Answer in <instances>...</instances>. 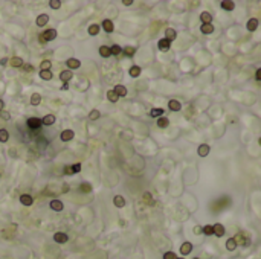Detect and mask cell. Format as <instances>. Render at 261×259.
Segmentation results:
<instances>
[{
  "mask_svg": "<svg viewBox=\"0 0 261 259\" xmlns=\"http://www.w3.org/2000/svg\"><path fill=\"white\" fill-rule=\"evenodd\" d=\"M234 241L237 242V245H243V247L251 245V238H249V235H247V233H244V232L237 233V235L234 236Z\"/></svg>",
  "mask_w": 261,
  "mask_h": 259,
  "instance_id": "1",
  "label": "cell"
},
{
  "mask_svg": "<svg viewBox=\"0 0 261 259\" xmlns=\"http://www.w3.org/2000/svg\"><path fill=\"white\" fill-rule=\"evenodd\" d=\"M57 38V31L55 29H47V31H44L43 34L38 37V40H40V43H46V41H52V40H55Z\"/></svg>",
  "mask_w": 261,
  "mask_h": 259,
  "instance_id": "2",
  "label": "cell"
},
{
  "mask_svg": "<svg viewBox=\"0 0 261 259\" xmlns=\"http://www.w3.org/2000/svg\"><path fill=\"white\" fill-rule=\"evenodd\" d=\"M28 127L31 130H37L42 127V119L40 118H29L28 119Z\"/></svg>",
  "mask_w": 261,
  "mask_h": 259,
  "instance_id": "3",
  "label": "cell"
},
{
  "mask_svg": "<svg viewBox=\"0 0 261 259\" xmlns=\"http://www.w3.org/2000/svg\"><path fill=\"white\" fill-rule=\"evenodd\" d=\"M224 232H226V229H224V226H223V224L217 222V224H214V226H212V235H216V236H223V235H224Z\"/></svg>",
  "mask_w": 261,
  "mask_h": 259,
  "instance_id": "4",
  "label": "cell"
},
{
  "mask_svg": "<svg viewBox=\"0 0 261 259\" xmlns=\"http://www.w3.org/2000/svg\"><path fill=\"white\" fill-rule=\"evenodd\" d=\"M157 47H159L160 52H167V50H170V47H171V41H168L167 38H162V40H159Z\"/></svg>",
  "mask_w": 261,
  "mask_h": 259,
  "instance_id": "5",
  "label": "cell"
},
{
  "mask_svg": "<svg viewBox=\"0 0 261 259\" xmlns=\"http://www.w3.org/2000/svg\"><path fill=\"white\" fill-rule=\"evenodd\" d=\"M67 239H69V236L63 232H58V233L53 235V241L58 242V244H64V242H67Z\"/></svg>",
  "mask_w": 261,
  "mask_h": 259,
  "instance_id": "6",
  "label": "cell"
},
{
  "mask_svg": "<svg viewBox=\"0 0 261 259\" xmlns=\"http://www.w3.org/2000/svg\"><path fill=\"white\" fill-rule=\"evenodd\" d=\"M73 136H75V133H73L72 130H64V131L60 134V137H61V140H63V142H69V140H72V139H73Z\"/></svg>",
  "mask_w": 261,
  "mask_h": 259,
  "instance_id": "7",
  "label": "cell"
},
{
  "mask_svg": "<svg viewBox=\"0 0 261 259\" xmlns=\"http://www.w3.org/2000/svg\"><path fill=\"white\" fill-rule=\"evenodd\" d=\"M191 252H192V244H191V242H188V241H186V242H183V244L180 245V253H182L183 256L189 255Z\"/></svg>",
  "mask_w": 261,
  "mask_h": 259,
  "instance_id": "8",
  "label": "cell"
},
{
  "mask_svg": "<svg viewBox=\"0 0 261 259\" xmlns=\"http://www.w3.org/2000/svg\"><path fill=\"white\" fill-rule=\"evenodd\" d=\"M66 64H67L69 70H73V69H80V66H81L80 60H77V58H69Z\"/></svg>",
  "mask_w": 261,
  "mask_h": 259,
  "instance_id": "9",
  "label": "cell"
},
{
  "mask_svg": "<svg viewBox=\"0 0 261 259\" xmlns=\"http://www.w3.org/2000/svg\"><path fill=\"white\" fill-rule=\"evenodd\" d=\"M72 76H73V73H72V70H69V69H67V70H63V72L60 73V79L63 81V84L67 83V81H70Z\"/></svg>",
  "mask_w": 261,
  "mask_h": 259,
  "instance_id": "10",
  "label": "cell"
},
{
  "mask_svg": "<svg viewBox=\"0 0 261 259\" xmlns=\"http://www.w3.org/2000/svg\"><path fill=\"white\" fill-rule=\"evenodd\" d=\"M209 151H211L209 145L203 143V145H200V146H199V149H197V154H199L200 157H206V156L209 154Z\"/></svg>",
  "mask_w": 261,
  "mask_h": 259,
  "instance_id": "11",
  "label": "cell"
},
{
  "mask_svg": "<svg viewBox=\"0 0 261 259\" xmlns=\"http://www.w3.org/2000/svg\"><path fill=\"white\" fill-rule=\"evenodd\" d=\"M102 29L105 31V32H113V29H115V25H113V21L112 20H102Z\"/></svg>",
  "mask_w": 261,
  "mask_h": 259,
  "instance_id": "12",
  "label": "cell"
},
{
  "mask_svg": "<svg viewBox=\"0 0 261 259\" xmlns=\"http://www.w3.org/2000/svg\"><path fill=\"white\" fill-rule=\"evenodd\" d=\"M49 206H50V209H52V211H57V212L63 211V207H64L63 201H60V200H52Z\"/></svg>",
  "mask_w": 261,
  "mask_h": 259,
  "instance_id": "13",
  "label": "cell"
},
{
  "mask_svg": "<svg viewBox=\"0 0 261 259\" xmlns=\"http://www.w3.org/2000/svg\"><path fill=\"white\" fill-rule=\"evenodd\" d=\"M168 107H170L171 111H180V110H182V104H180L177 99H171V101L168 102Z\"/></svg>",
  "mask_w": 261,
  "mask_h": 259,
  "instance_id": "14",
  "label": "cell"
},
{
  "mask_svg": "<svg viewBox=\"0 0 261 259\" xmlns=\"http://www.w3.org/2000/svg\"><path fill=\"white\" fill-rule=\"evenodd\" d=\"M246 28H247V31H249V32L257 31V28H258V18H251V20L247 21Z\"/></svg>",
  "mask_w": 261,
  "mask_h": 259,
  "instance_id": "15",
  "label": "cell"
},
{
  "mask_svg": "<svg viewBox=\"0 0 261 259\" xmlns=\"http://www.w3.org/2000/svg\"><path fill=\"white\" fill-rule=\"evenodd\" d=\"M20 203H22L23 206H31V204L34 203V200H32V197H31V195L23 194V195L20 197Z\"/></svg>",
  "mask_w": 261,
  "mask_h": 259,
  "instance_id": "16",
  "label": "cell"
},
{
  "mask_svg": "<svg viewBox=\"0 0 261 259\" xmlns=\"http://www.w3.org/2000/svg\"><path fill=\"white\" fill-rule=\"evenodd\" d=\"M47 21H49V15H47V14H40V15L37 17V25H38L40 28H42V26H46Z\"/></svg>",
  "mask_w": 261,
  "mask_h": 259,
  "instance_id": "17",
  "label": "cell"
},
{
  "mask_svg": "<svg viewBox=\"0 0 261 259\" xmlns=\"http://www.w3.org/2000/svg\"><path fill=\"white\" fill-rule=\"evenodd\" d=\"M200 20L203 21V25H209V23L212 21V15H211L208 11H205V12L200 14Z\"/></svg>",
  "mask_w": 261,
  "mask_h": 259,
  "instance_id": "18",
  "label": "cell"
},
{
  "mask_svg": "<svg viewBox=\"0 0 261 259\" xmlns=\"http://www.w3.org/2000/svg\"><path fill=\"white\" fill-rule=\"evenodd\" d=\"M113 203H115L116 207H124L125 206V198L121 197V195H115L113 197Z\"/></svg>",
  "mask_w": 261,
  "mask_h": 259,
  "instance_id": "19",
  "label": "cell"
},
{
  "mask_svg": "<svg viewBox=\"0 0 261 259\" xmlns=\"http://www.w3.org/2000/svg\"><path fill=\"white\" fill-rule=\"evenodd\" d=\"M165 38H167L168 41H173V40L177 38V32H176L174 29H171V28H168V29L165 31Z\"/></svg>",
  "mask_w": 261,
  "mask_h": 259,
  "instance_id": "20",
  "label": "cell"
},
{
  "mask_svg": "<svg viewBox=\"0 0 261 259\" xmlns=\"http://www.w3.org/2000/svg\"><path fill=\"white\" fill-rule=\"evenodd\" d=\"M42 124H43V125H47V127L52 125V124H55V116H53V114H46L43 119H42Z\"/></svg>",
  "mask_w": 261,
  "mask_h": 259,
  "instance_id": "21",
  "label": "cell"
},
{
  "mask_svg": "<svg viewBox=\"0 0 261 259\" xmlns=\"http://www.w3.org/2000/svg\"><path fill=\"white\" fill-rule=\"evenodd\" d=\"M140 72H142V69H140L139 66H131L130 70H129V73H130L131 78H137V76L140 75Z\"/></svg>",
  "mask_w": 261,
  "mask_h": 259,
  "instance_id": "22",
  "label": "cell"
},
{
  "mask_svg": "<svg viewBox=\"0 0 261 259\" xmlns=\"http://www.w3.org/2000/svg\"><path fill=\"white\" fill-rule=\"evenodd\" d=\"M113 91H115L118 96H127V93H129V91H127V88H125L124 86H121V84H119V86H115Z\"/></svg>",
  "mask_w": 261,
  "mask_h": 259,
  "instance_id": "23",
  "label": "cell"
},
{
  "mask_svg": "<svg viewBox=\"0 0 261 259\" xmlns=\"http://www.w3.org/2000/svg\"><path fill=\"white\" fill-rule=\"evenodd\" d=\"M220 5H221V8H223V9H226V11H232V9L235 8V3H234V2H231V0H223Z\"/></svg>",
  "mask_w": 261,
  "mask_h": 259,
  "instance_id": "24",
  "label": "cell"
},
{
  "mask_svg": "<svg viewBox=\"0 0 261 259\" xmlns=\"http://www.w3.org/2000/svg\"><path fill=\"white\" fill-rule=\"evenodd\" d=\"M170 125V121H168V118H165V116H160L159 119H157V127L159 128H167Z\"/></svg>",
  "mask_w": 261,
  "mask_h": 259,
  "instance_id": "25",
  "label": "cell"
},
{
  "mask_svg": "<svg viewBox=\"0 0 261 259\" xmlns=\"http://www.w3.org/2000/svg\"><path fill=\"white\" fill-rule=\"evenodd\" d=\"M99 55H101L102 58L112 56V55H110V47H109V46H101V47H99Z\"/></svg>",
  "mask_w": 261,
  "mask_h": 259,
  "instance_id": "26",
  "label": "cell"
},
{
  "mask_svg": "<svg viewBox=\"0 0 261 259\" xmlns=\"http://www.w3.org/2000/svg\"><path fill=\"white\" fill-rule=\"evenodd\" d=\"M144 201H145V204H148V206H154V204H156V201H154V198L151 197L150 192H145V194H144Z\"/></svg>",
  "mask_w": 261,
  "mask_h": 259,
  "instance_id": "27",
  "label": "cell"
},
{
  "mask_svg": "<svg viewBox=\"0 0 261 259\" xmlns=\"http://www.w3.org/2000/svg\"><path fill=\"white\" fill-rule=\"evenodd\" d=\"M200 31L208 35V34H212V32H214V26H212V23H209V25H202Z\"/></svg>",
  "mask_w": 261,
  "mask_h": 259,
  "instance_id": "28",
  "label": "cell"
},
{
  "mask_svg": "<svg viewBox=\"0 0 261 259\" xmlns=\"http://www.w3.org/2000/svg\"><path fill=\"white\" fill-rule=\"evenodd\" d=\"M42 102V95L40 93H34L31 96V105H40Z\"/></svg>",
  "mask_w": 261,
  "mask_h": 259,
  "instance_id": "29",
  "label": "cell"
},
{
  "mask_svg": "<svg viewBox=\"0 0 261 259\" xmlns=\"http://www.w3.org/2000/svg\"><path fill=\"white\" fill-rule=\"evenodd\" d=\"M40 78L44 79V81H50V79L53 78V75H52L50 70H42V72H40Z\"/></svg>",
  "mask_w": 261,
  "mask_h": 259,
  "instance_id": "30",
  "label": "cell"
},
{
  "mask_svg": "<svg viewBox=\"0 0 261 259\" xmlns=\"http://www.w3.org/2000/svg\"><path fill=\"white\" fill-rule=\"evenodd\" d=\"M150 116H151V118H160V116H165V113H164L162 108H153V110L150 111Z\"/></svg>",
  "mask_w": 261,
  "mask_h": 259,
  "instance_id": "31",
  "label": "cell"
},
{
  "mask_svg": "<svg viewBox=\"0 0 261 259\" xmlns=\"http://www.w3.org/2000/svg\"><path fill=\"white\" fill-rule=\"evenodd\" d=\"M122 52H124V55H125V56H129V58H131V56L134 55L136 49H134L133 46H127V47H124V49H122Z\"/></svg>",
  "mask_w": 261,
  "mask_h": 259,
  "instance_id": "32",
  "label": "cell"
},
{
  "mask_svg": "<svg viewBox=\"0 0 261 259\" xmlns=\"http://www.w3.org/2000/svg\"><path fill=\"white\" fill-rule=\"evenodd\" d=\"M11 66H12V67H22V66H23V60H22L20 56H14V58L11 60Z\"/></svg>",
  "mask_w": 261,
  "mask_h": 259,
  "instance_id": "33",
  "label": "cell"
},
{
  "mask_svg": "<svg viewBox=\"0 0 261 259\" xmlns=\"http://www.w3.org/2000/svg\"><path fill=\"white\" fill-rule=\"evenodd\" d=\"M107 98H109V101H110V102H113V104H115V102H118V99H119V96H118L113 90H109V91H107Z\"/></svg>",
  "mask_w": 261,
  "mask_h": 259,
  "instance_id": "34",
  "label": "cell"
},
{
  "mask_svg": "<svg viewBox=\"0 0 261 259\" xmlns=\"http://www.w3.org/2000/svg\"><path fill=\"white\" fill-rule=\"evenodd\" d=\"M226 249H227L229 252H232V250L237 249V242L234 241V238H229V239L226 241Z\"/></svg>",
  "mask_w": 261,
  "mask_h": 259,
  "instance_id": "35",
  "label": "cell"
},
{
  "mask_svg": "<svg viewBox=\"0 0 261 259\" xmlns=\"http://www.w3.org/2000/svg\"><path fill=\"white\" fill-rule=\"evenodd\" d=\"M122 52V47L119 46V44H113L112 47H110V55H119Z\"/></svg>",
  "mask_w": 261,
  "mask_h": 259,
  "instance_id": "36",
  "label": "cell"
},
{
  "mask_svg": "<svg viewBox=\"0 0 261 259\" xmlns=\"http://www.w3.org/2000/svg\"><path fill=\"white\" fill-rule=\"evenodd\" d=\"M99 118H101L99 110H92V111L89 113V119H90V121H96V119H99Z\"/></svg>",
  "mask_w": 261,
  "mask_h": 259,
  "instance_id": "37",
  "label": "cell"
},
{
  "mask_svg": "<svg viewBox=\"0 0 261 259\" xmlns=\"http://www.w3.org/2000/svg\"><path fill=\"white\" fill-rule=\"evenodd\" d=\"M89 34L90 35H98L99 34V26L98 25H90L89 26Z\"/></svg>",
  "mask_w": 261,
  "mask_h": 259,
  "instance_id": "38",
  "label": "cell"
},
{
  "mask_svg": "<svg viewBox=\"0 0 261 259\" xmlns=\"http://www.w3.org/2000/svg\"><path fill=\"white\" fill-rule=\"evenodd\" d=\"M202 233H205V235H212V226L211 224H206V226H203L202 227Z\"/></svg>",
  "mask_w": 261,
  "mask_h": 259,
  "instance_id": "39",
  "label": "cell"
},
{
  "mask_svg": "<svg viewBox=\"0 0 261 259\" xmlns=\"http://www.w3.org/2000/svg\"><path fill=\"white\" fill-rule=\"evenodd\" d=\"M8 139H9L8 130H0V142H6Z\"/></svg>",
  "mask_w": 261,
  "mask_h": 259,
  "instance_id": "40",
  "label": "cell"
},
{
  "mask_svg": "<svg viewBox=\"0 0 261 259\" xmlns=\"http://www.w3.org/2000/svg\"><path fill=\"white\" fill-rule=\"evenodd\" d=\"M50 67H52V63H50L49 60L42 61V64H40V69H42V70H50Z\"/></svg>",
  "mask_w": 261,
  "mask_h": 259,
  "instance_id": "41",
  "label": "cell"
},
{
  "mask_svg": "<svg viewBox=\"0 0 261 259\" xmlns=\"http://www.w3.org/2000/svg\"><path fill=\"white\" fill-rule=\"evenodd\" d=\"M49 6H50L52 9H60V8H61V2H60V0H50V2H49Z\"/></svg>",
  "mask_w": 261,
  "mask_h": 259,
  "instance_id": "42",
  "label": "cell"
},
{
  "mask_svg": "<svg viewBox=\"0 0 261 259\" xmlns=\"http://www.w3.org/2000/svg\"><path fill=\"white\" fill-rule=\"evenodd\" d=\"M80 191H81V192H90V191H92V184H90V183H83V184H81V186H80Z\"/></svg>",
  "mask_w": 261,
  "mask_h": 259,
  "instance_id": "43",
  "label": "cell"
},
{
  "mask_svg": "<svg viewBox=\"0 0 261 259\" xmlns=\"http://www.w3.org/2000/svg\"><path fill=\"white\" fill-rule=\"evenodd\" d=\"M164 259H177V256H176L174 252H167V253L164 255Z\"/></svg>",
  "mask_w": 261,
  "mask_h": 259,
  "instance_id": "44",
  "label": "cell"
},
{
  "mask_svg": "<svg viewBox=\"0 0 261 259\" xmlns=\"http://www.w3.org/2000/svg\"><path fill=\"white\" fill-rule=\"evenodd\" d=\"M0 116H2V119H5V121H9L11 119V114H9V111H0Z\"/></svg>",
  "mask_w": 261,
  "mask_h": 259,
  "instance_id": "45",
  "label": "cell"
},
{
  "mask_svg": "<svg viewBox=\"0 0 261 259\" xmlns=\"http://www.w3.org/2000/svg\"><path fill=\"white\" fill-rule=\"evenodd\" d=\"M22 67H23L25 72H32V70H34V66H32V64H23Z\"/></svg>",
  "mask_w": 261,
  "mask_h": 259,
  "instance_id": "46",
  "label": "cell"
},
{
  "mask_svg": "<svg viewBox=\"0 0 261 259\" xmlns=\"http://www.w3.org/2000/svg\"><path fill=\"white\" fill-rule=\"evenodd\" d=\"M72 169H73L75 174L80 172V171H81V165H80V163H73V165H72Z\"/></svg>",
  "mask_w": 261,
  "mask_h": 259,
  "instance_id": "47",
  "label": "cell"
},
{
  "mask_svg": "<svg viewBox=\"0 0 261 259\" xmlns=\"http://www.w3.org/2000/svg\"><path fill=\"white\" fill-rule=\"evenodd\" d=\"M64 174H67V175H72V174H75V172H73V169H72V165L64 168Z\"/></svg>",
  "mask_w": 261,
  "mask_h": 259,
  "instance_id": "48",
  "label": "cell"
},
{
  "mask_svg": "<svg viewBox=\"0 0 261 259\" xmlns=\"http://www.w3.org/2000/svg\"><path fill=\"white\" fill-rule=\"evenodd\" d=\"M69 189H70V187H69V184H67V183H64V184L61 186V192H63V194H67V192H69Z\"/></svg>",
  "mask_w": 261,
  "mask_h": 259,
  "instance_id": "49",
  "label": "cell"
},
{
  "mask_svg": "<svg viewBox=\"0 0 261 259\" xmlns=\"http://www.w3.org/2000/svg\"><path fill=\"white\" fill-rule=\"evenodd\" d=\"M194 233H196V235H200V233H202V226H196V227H194Z\"/></svg>",
  "mask_w": 261,
  "mask_h": 259,
  "instance_id": "50",
  "label": "cell"
},
{
  "mask_svg": "<svg viewBox=\"0 0 261 259\" xmlns=\"http://www.w3.org/2000/svg\"><path fill=\"white\" fill-rule=\"evenodd\" d=\"M255 78H257V81H258V83L261 81V69H258V70H257V73H255Z\"/></svg>",
  "mask_w": 261,
  "mask_h": 259,
  "instance_id": "51",
  "label": "cell"
},
{
  "mask_svg": "<svg viewBox=\"0 0 261 259\" xmlns=\"http://www.w3.org/2000/svg\"><path fill=\"white\" fill-rule=\"evenodd\" d=\"M122 5H125V6H131V5H133V0H124V2H122Z\"/></svg>",
  "mask_w": 261,
  "mask_h": 259,
  "instance_id": "52",
  "label": "cell"
},
{
  "mask_svg": "<svg viewBox=\"0 0 261 259\" xmlns=\"http://www.w3.org/2000/svg\"><path fill=\"white\" fill-rule=\"evenodd\" d=\"M0 64H2V66H6V64H8V60H6V58H2V60H0Z\"/></svg>",
  "mask_w": 261,
  "mask_h": 259,
  "instance_id": "53",
  "label": "cell"
},
{
  "mask_svg": "<svg viewBox=\"0 0 261 259\" xmlns=\"http://www.w3.org/2000/svg\"><path fill=\"white\" fill-rule=\"evenodd\" d=\"M67 88H69V84H67V83H64V84L61 86V90H67Z\"/></svg>",
  "mask_w": 261,
  "mask_h": 259,
  "instance_id": "54",
  "label": "cell"
},
{
  "mask_svg": "<svg viewBox=\"0 0 261 259\" xmlns=\"http://www.w3.org/2000/svg\"><path fill=\"white\" fill-rule=\"evenodd\" d=\"M3 108H5V102L0 99V111H3Z\"/></svg>",
  "mask_w": 261,
  "mask_h": 259,
  "instance_id": "55",
  "label": "cell"
},
{
  "mask_svg": "<svg viewBox=\"0 0 261 259\" xmlns=\"http://www.w3.org/2000/svg\"><path fill=\"white\" fill-rule=\"evenodd\" d=\"M194 259H200V258H194Z\"/></svg>",
  "mask_w": 261,
  "mask_h": 259,
  "instance_id": "56",
  "label": "cell"
},
{
  "mask_svg": "<svg viewBox=\"0 0 261 259\" xmlns=\"http://www.w3.org/2000/svg\"><path fill=\"white\" fill-rule=\"evenodd\" d=\"M177 259H183V258H177Z\"/></svg>",
  "mask_w": 261,
  "mask_h": 259,
  "instance_id": "57",
  "label": "cell"
}]
</instances>
